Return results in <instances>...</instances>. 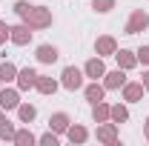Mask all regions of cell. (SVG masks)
<instances>
[{
	"label": "cell",
	"mask_w": 149,
	"mask_h": 146,
	"mask_svg": "<svg viewBox=\"0 0 149 146\" xmlns=\"http://www.w3.org/2000/svg\"><path fill=\"white\" fill-rule=\"evenodd\" d=\"M9 32H12V26H9V23H3V20H0V46H3V43H6V40H9Z\"/></svg>",
	"instance_id": "cell-28"
},
{
	"label": "cell",
	"mask_w": 149,
	"mask_h": 146,
	"mask_svg": "<svg viewBox=\"0 0 149 146\" xmlns=\"http://www.w3.org/2000/svg\"><path fill=\"white\" fill-rule=\"evenodd\" d=\"M35 80H37V72L32 66H26V69H17V77H15V83H17L20 92H29L35 89Z\"/></svg>",
	"instance_id": "cell-9"
},
{
	"label": "cell",
	"mask_w": 149,
	"mask_h": 146,
	"mask_svg": "<svg viewBox=\"0 0 149 146\" xmlns=\"http://www.w3.org/2000/svg\"><path fill=\"white\" fill-rule=\"evenodd\" d=\"M83 69H77V66H66L63 72H60V86L63 89H69V92H77V89H83Z\"/></svg>",
	"instance_id": "cell-2"
},
{
	"label": "cell",
	"mask_w": 149,
	"mask_h": 146,
	"mask_svg": "<svg viewBox=\"0 0 149 146\" xmlns=\"http://www.w3.org/2000/svg\"><path fill=\"white\" fill-rule=\"evenodd\" d=\"M12 9H15V15H17L20 20H26V15L32 12V3H29V0H17V3H15Z\"/></svg>",
	"instance_id": "cell-25"
},
{
	"label": "cell",
	"mask_w": 149,
	"mask_h": 146,
	"mask_svg": "<svg viewBox=\"0 0 149 146\" xmlns=\"http://www.w3.org/2000/svg\"><path fill=\"white\" fill-rule=\"evenodd\" d=\"M35 35V29L29 26V23H17V26H12V32H9V40L15 43V46H26L29 40Z\"/></svg>",
	"instance_id": "cell-5"
},
{
	"label": "cell",
	"mask_w": 149,
	"mask_h": 146,
	"mask_svg": "<svg viewBox=\"0 0 149 146\" xmlns=\"http://www.w3.org/2000/svg\"><path fill=\"white\" fill-rule=\"evenodd\" d=\"M109 120L112 123H126V120H129V109H126L123 103H115L109 109Z\"/></svg>",
	"instance_id": "cell-20"
},
{
	"label": "cell",
	"mask_w": 149,
	"mask_h": 146,
	"mask_svg": "<svg viewBox=\"0 0 149 146\" xmlns=\"http://www.w3.org/2000/svg\"><path fill=\"white\" fill-rule=\"evenodd\" d=\"M23 23H29L35 32H40V29H49V26L55 23V15H52V9H46V6H32V12L26 15Z\"/></svg>",
	"instance_id": "cell-1"
},
{
	"label": "cell",
	"mask_w": 149,
	"mask_h": 146,
	"mask_svg": "<svg viewBox=\"0 0 149 146\" xmlns=\"http://www.w3.org/2000/svg\"><path fill=\"white\" fill-rule=\"evenodd\" d=\"M143 135H146V140H149V117L143 120Z\"/></svg>",
	"instance_id": "cell-30"
},
{
	"label": "cell",
	"mask_w": 149,
	"mask_h": 146,
	"mask_svg": "<svg viewBox=\"0 0 149 146\" xmlns=\"http://www.w3.org/2000/svg\"><path fill=\"white\" fill-rule=\"evenodd\" d=\"M123 100H126V103H138V100H143V83H141V80H126V83H123Z\"/></svg>",
	"instance_id": "cell-7"
},
{
	"label": "cell",
	"mask_w": 149,
	"mask_h": 146,
	"mask_svg": "<svg viewBox=\"0 0 149 146\" xmlns=\"http://www.w3.org/2000/svg\"><path fill=\"white\" fill-rule=\"evenodd\" d=\"M0 86H3V80H0Z\"/></svg>",
	"instance_id": "cell-32"
},
{
	"label": "cell",
	"mask_w": 149,
	"mask_h": 146,
	"mask_svg": "<svg viewBox=\"0 0 149 146\" xmlns=\"http://www.w3.org/2000/svg\"><path fill=\"white\" fill-rule=\"evenodd\" d=\"M15 132H17V129H15L12 120H6V117L0 120V140H12V143H15Z\"/></svg>",
	"instance_id": "cell-23"
},
{
	"label": "cell",
	"mask_w": 149,
	"mask_h": 146,
	"mask_svg": "<svg viewBox=\"0 0 149 146\" xmlns=\"http://www.w3.org/2000/svg\"><path fill=\"white\" fill-rule=\"evenodd\" d=\"M17 117H20V123H26V126H29V123L37 117V109L32 106V103H23V100H20V106H17Z\"/></svg>",
	"instance_id": "cell-19"
},
{
	"label": "cell",
	"mask_w": 149,
	"mask_h": 146,
	"mask_svg": "<svg viewBox=\"0 0 149 146\" xmlns=\"http://www.w3.org/2000/svg\"><path fill=\"white\" fill-rule=\"evenodd\" d=\"M109 103L106 100H97V103H92V120L95 123H103V120H109Z\"/></svg>",
	"instance_id": "cell-18"
},
{
	"label": "cell",
	"mask_w": 149,
	"mask_h": 146,
	"mask_svg": "<svg viewBox=\"0 0 149 146\" xmlns=\"http://www.w3.org/2000/svg\"><path fill=\"white\" fill-rule=\"evenodd\" d=\"M35 57H37V63L52 66L57 57H60V52H57V46H52V43H40V46H37V52H35Z\"/></svg>",
	"instance_id": "cell-10"
},
{
	"label": "cell",
	"mask_w": 149,
	"mask_h": 146,
	"mask_svg": "<svg viewBox=\"0 0 149 146\" xmlns=\"http://www.w3.org/2000/svg\"><path fill=\"white\" fill-rule=\"evenodd\" d=\"M83 74L86 77H92V80H100L103 74H106V63H103V57H89L86 60V66H83Z\"/></svg>",
	"instance_id": "cell-8"
},
{
	"label": "cell",
	"mask_w": 149,
	"mask_h": 146,
	"mask_svg": "<svg viewBox=\"0 0 149 146\" xmlns=\"http://www.w3.org/2000/svg\"><path fill=\"white\" fill-rule=\"evenodd\" d=\"M37 143H40V146H57V132L49 129L46 135H40V138H37Z\"/></svg>",
	"instance_id": "cell-26"
},
{
	"label": "cell",
	"mask_w": 149,
	"mask_h": 146,
	"mask_svg": "<svg viewBox=\"0 0 149 146\" xmlns=\"http://www.w3.org/2000/svg\"><path fill=\"white\" fill-rule=\"evenodd\" d=\"M92 9L97 12V15H106V12L115 9V0H92Z\"/></svg>",
	"instance_id": "cell-24"
},
{
	"label": "cell",
	"mask_w": 149,
	"mask_h": 146,
	"mask_svg": "<svg viewBox=\"0 0 149 146\" xmlns=\"http://www.w3.org/2000/svg\"><path fill=\"white\" fill-rule=\"evenodd\" d=\"M69 123H72V117H69L66 112H55V115L49 117V129H52V132H57V135H66Z\"/></svg>",
	"instance_id": "cell-14"
},
{
	"label": "cell",
	"mask_w": 149,
	"mask_h": 146,
	"mask_svg": "<svg viewBox=\"0 0 149 146\" xmlns=\"http://www.w3.org/2000/svg\"><path fill=\"white\" fill-rule=\"evenodd\" d=\"M3 117H6V115H3V109H0V120H3Z\"/></svg>",
	"instance_id": "cell-31"
},
{
	"label": "cell",
	"mask_w": 149,
	"mask_h": 146,
	"mask_svg": "<svg viewBox=\"0 0 149 146\" xmlns=\"http://www.w3.org/2000/svg\"><path fill=\"white\" fill-rule=\"evenodd\" d=\"M32 143H37V138L32 135V129H29V126L15 132V146H32Z\"/></svg>",
	"instance_id": "cell-21"
},
{
	"label": "cell",
	"mask_w": 149,
	"mask_h": 146,
	"mask_svg": "<svg viewBox=\"0 0 149 146\" xmlns=\"http://www.w3.org/2000/svg\"><path fill=\"white\" fill-rule=\"evenodd\" d=\"M20 106V89H0V109L12 112Z\"/></svg>",
	"instance_id": "cell-11"
},
{
	"label": "cell",
	"mask_w": 149,
	"mask_h": 146,
	"mask_svg": "<svg viewBox=\"0 0 149 146\" xmlns=\"http://www.w3.org/2000/svg\"><path fill=\"white\" fill-rule=\"evenodd\" d=\"M57 86H60V83H57L55 77H49V74H37V80H35V89L40 92V95H55Z\"/></svg>",
	"instance_id": "cell-16"
},
{
	"label": "cell",
	"mask_w": 149,
	"mask_h": 146,
	"mask_svg": "<svg viewBox=\"0 0 149 146\" xmlns=\"http://www.w3.org/2000/svg\"><path fill=\"white\" fill-rule=\"evenodd\" d=\"M123 83H126V69H120V66L103 74V86L106 89H123Z\"/></svg>",
	"instance_id": "cell-12"
},
{
	"label": "cell",
	"mask_w": 149,
	"mask_h": 146,
	"mask_svg": "<svg viewBox=\"0 0 149 146\" xmlns=\"http://www.w3.org/2000/svg\"><path fill=\"white\" fill-rule=\"evenodd\" d=\"M83 95H86V100H89V103H97V100H103V97H106V86H103V83H97V80H92L89 86H83Z\"/></svg>",
	"instance_id": "cell-17"
},
{
	"label": "cell",
	"mask_w": 149,
	"mask_h": 146,
	"mask_svg": "<svg viewBox=\"0 0 149 146\" xmlns=\"http://www.w3.org/2000/svg\"><path fill=\"white\" fill-rule=\"evenodd\" d=\"M141 83H143V89L149 92V72H143V80H141Z\"/></svg>",
	"instance_id": "cell-29"
},
{
	"label": "cell",
	"mask_w": 149,
	"mask_h": 146,
	"mask_svg": "<svg viewBox=\"0 0 149 146\" xmlns=\"http://www.w3.org/2000/svg\"><path fill=\"white\" fill-rule=\"evenodd\" d=\"M66 140H69V143H86V140H89V129L80 126V123H69V129H66Z\"/></svg>",
	"instance_id": "cell-13"
},
{
	"label": "cell",
	"mask_w": 149,
	"mask_h": 146,
	"mask_svg": "<svg viewBox=\"0 0 149 146\" xmlns=\"http://www.w3.org/2000/svg\"><path fill=\"white\" fill-rule=\"evenodd\" d=\"M95 138H97V143L118 146V123H112V120H103V123H97V132H95Z\"/></svg>",
	"instance_id": "cell-4"
},
{
	"label": "cell",
	"mask_w": 149,
	"mask_h": 146,
	"mask_svg": "<svg viewBox=\"0 0 149 146\" xmlns=\"http://www.w3.org/2000/svg\"><path fill=\"white\" fill-rule=\"evenodd\" d=\"M15 77H17V66H15L12 60H3V63H0V80H3V83H12Z\"/></svg>",
	"instance_id": "cell-22"
},
{
	"label": "cell",
	"mask_w": 149,
	"mask_h": 146,
	"mask_svg": "<svg viewBox=\"0 0 149 146\" xmlns=\"http://www.w3.org/2000/svg\"><path fill=\"white\" fill-rule=\"evenodd\" d=\"M115 60H118V66H120V69H126V72L138 66V55L129 52V49H118V52H115Z\"/></svg>",
	"instance_id": "cell-15"
},
{
	"label": "cell",
	"mask_w": 149,
	"mask_h": 146,
	"mask_svg": "<svg viewBox=\"0 0 149 146\" xmlns=\"http://www.w3.org/2000/svg\"><path fill=\"white\" fill-rule=\"evenodd\" d=\"M135 55H138V63H143V66H149V46H141V49H138Z\"/></svg>",
	"instance_id": "cell-27"
},
{
	"label": "cell",
	"mask_w": 149,
	"mask_h": 146,
	"mask_svg": "<svg viewBox=\"0 0 149 146\" xmlns=\"http://www.w3.org/2000/svg\"><path fill=\"white\" fill-rule=\"evenodd\" d=\"M115 52H118V40L112 35H100L97 40H95V55L100 57H115Z\"/></svg>",
	"instance_id": "cell-6"
},
{
	"label": "cell",
	"mask_w": 149,
	"mask_h": 146,
	"mask_svg": "<svg viewBox=\"0 0 149 146\" xmlns=\"http://www.w3.org/2000/svg\"><path fill=\"white\" fill-rule=\"evenodd\" d=\"M146 29H149L146 9H135L129 15V20H126V26H123V32H126V35H138V32H146Z\"/></svg>",
	"instance_id": "cell-3"
}]
</instances>
